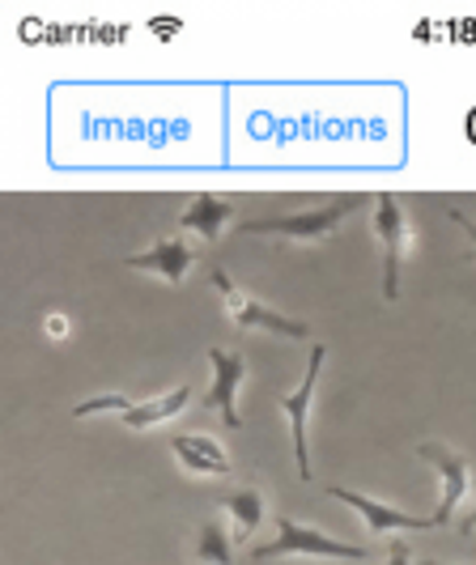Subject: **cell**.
Segmentation results:
<instances>
[{
  "instance_id": "6da1fadb",
  "label": "cell",
  "mask_w": 476,
  "mask_h": 565,
  "mask_svg": "<svg viewBox=\"0 0 476 565\" xmlns=\"http://www.w3.org/2000/svg\"><path fill=\"white\" fill-rule=\"evenodd\" d=\"M362 204H374V196L353 192V196L328 200L324 209L281 213V217H252V222H239V238H243V234H277V238H289V243H319V238H328L345 217H353Z\"/></svg>"
},
{
  "instance_id": "7a4b0ae2",
  "label": "cell",
  "mask_w": 476,
  "mask_h": 565,
  "mask_svg": "<svg viewBox=\"0 0 476 565\" xmlns=\"http://www.w3.org/2000/svg\"><path fill=\"white\" fill-rule=\"evenodd\" d=\"M252 557H260V562H268V557H337V562H362L366 548L362 544H345V540L324 536L315 527H303L289 514H277V536H273V544H255Z\"/></svg>"
},
{
  "instance_id": "3957f363",
  "label": "cell",
  "mask_w": 476,
  "mask_h": 565,
  "mask_svg": "<svg viewBox=\"0 0 476 565\" xmlns=\"http://www.w3.org/2000/svg\"><path fill=\"white\" fill-rule=\"evenodd\" d=\"M209 277H213L218 294H222L225 315H230L239 328H264V332H277V337H289V340H307L310 337V328L303 323V319H289V315L264 307L260 298H252L247 289H239V285L230 281V277H225V268H213Z\"/></svg>"
},
{
  "instance_id": "277c9868",
  "label": "cell",
  "mask_w": 476,
  "mask_h": 565,
  "mask_svg": "<svg viewBox=\"0 0 476 565\" xmlns=\"http://www.w3.org/2000/svg\"><path fill=\"white\" fill-rule=\"evenodd\" d=\"M374 238L383 247V298H400V273H404V252H409V222H404V204L395 192L374 196Z\"/></svg>"
},
{
  "instance_id": "5b68a950",
  "label": "cell",
  "mask_w": 476,
  "mask_h": 565,
  "mask_svg": "<svg viewBox=\"0 0 476 565\" xmlns=\"http://www.w3.org/2000/svg\"><path fill=\"white\" fill-rule=\"evenodd\" d=\"M324 358H328V349L324 344H315L310 349V366L303 374V383H298V392H289V396L277 399V408L289 417V434H294V463H298V477L310 481V451H307V417H310V399H315V383H319V366H324Z\"/></svg>"
},
{
  "instance_id": "8992f818",
  "label": "cell",
  "mask_w": 476,
  "mask_h": 565,
  "mask_svg": "<svg viewBox=\"0 0 476 565\" xmlns=\"http://www.w3.org/2000/svg\"><path fill=\"white\" fill-rule=\"evenodd\" d=\"M209 370H213V387H209V408H218L222 413L225 429H239L243 417H239V387H243V379H247V358L243 353H234V349H222V344H213L209 349Z\"/></svg>"
},
{
  "instance_id": "52a82bcc",
  "label": "cell",
  "mask_w": 476,
  "mask_h": 565,
  "mask_svg": "<svg viewBox=\"0 0 476 565\" xmlns=\"http://www.w3.org/2000/svg\"><path fill=\"white\" fill-rule=\"evenodd\" d=\"M337 502H345L349 510H358L362 514V523L370 532H379V536H388V532H425V527H438V519L434 514H409V510H395L388 502H379V498H366L358 489H328Z\"/></svg>"
},
{
  "instance_id": "ba28073f",
  "label": "cell",
  "mask_w": 476,
  "mask_h": 565,
  "mask_svg": "<svg viewBox=\"0 0 476 565\" xmlns=\"http://www.w3.org/2000/svg\"><path fill=\"white\" fill-rule=\"evenodd\" d=\"M197 259H200L197 247H188L183 238H158L154 247L128 255L124 264H128V268H140V273H154V277H162L167 285H179Z\"/></svg>"
},
{
  "instance_id": "9c48e42d",
  "label": "cell",
  "mask_w": 476,
  "mask_h": 565,
  "mask_svg": "<svg viewBox=\"0 0 476 565\" xmlns=\"http://www.w3.org/2000/svg\"><path fill=\"white\" fill-rule=\"evenodd\" d=\"M417 455L430 459V463L438 468V477H443V498H438V510H434V519H438V527H443L451 519V510L459 507V493H464V484L473 477V468H468V459L459 451H443V447H434V443H421Z\"/></svg>"
},
{
  "instance_id": "30bf717a",
  "label": "cell",
  "mask_w": 476,
  "mask_h": 565,
  "mask_svg": "<svg viewBox=\"0 0 476 565\" xmlns=\"http://www.w3.org/2000/svg\"><path fill=\"white\" fill-rule=\"evenodd\" d=\"M170 451H174V459L188 472H197V477H230V455L209 434H174L170 438Z\"/></svg>"
},
{
  "instance_id": "8fae6325",
  "label": "cell",
  "mask_w": 476,
  "mask_h": 565,
  "mask_svg": "<svg viewBox=\"0 0 476 565\" xmlns=\"http://www.w3.org/2000/svg\"><path fill=\"white\" fill-rule=\"evenodd\" d=\"M192 399V387L188 383H179L174 392H167V396H154V399H128L124 404V425L128 429H149V425H162V422H170V417H179L183 413V404Z\"/></svg>"
},
{
  "instance_id": "7c38bea8",
  "label": "cell",
  "mask_w": 476,
  "mask_h": 565,
  "mask_svg": "<svg viewBox=\"0 0 476 565\" xmlns=\"http://www.w3.org/2000/svg\"><path fill=\"white\" fill-rule=\"evenodd\" d=\"M234 217V204L222 196H209V192H200L192 196V204L183 209V217H179V230H188V234H200V238H222L225 222Z\"/></svg>"
},
{
  "instance_id": "4fadbf2b",
  "label": "cell",
  "mask_w": 476,
  "mask_h": 565,
  "mask_svg": "<svg viewBox=\"0 0 476 565\" xmlns=\"http://www.w3.org/2000/svg\"><path fill=\"white\" fill-rule=\"evenodd\" d=\"M225 510H230V523H234V540H247L264 519V493L255 484H243L239 493H230Z\"/></svg>"
},
{
  "instance_id": "5bb4252c",
  "label": "cell",
  "mask_w": 476,
  "mask_h": 565,
  "mask_svg": "<svg viewBox=\"0 0 476 565\" xmlns=\"http://www.w3.org/2000/svg\"><path fill=\"white\" fill-rule=\"evenodd\" d=\"M234 532H225V523L218 519H209V523H200L197 532V557L200 565H234Z\"/></svg>"
},
{
  "instance_id": "9a60e30c",
  "label": "cell",
  "mask_w": 476,
  "mask_h": 565,
  "mask_svg": "<svg viewBox=\"0 0 476 565\" xmlns=\"http://www.w3.org/2000/svg\"><path fill=\"white\" fill-rule=\"evenodd\" d=\"M451 222H455V226H459L464 234H468V238H473V252H476V217H468L464 209H451Z\"/></svg>"
},
{
  "instance_id": "2e32d148",
  "label": "cell",
  "mask_w": 476,
  "mask_h": 565,
  "mask_svg": "<svg viewBox=\"0 0 476 565\" xmlns=\"http://www.w3.org/2000/svg\"><path fill=\"white\" fill-rule=\"evenodd\" d=\"M383 565H413L409 544H392V548H388V562H383Z\"/></svg>"
},
{
  "instance_id": "e0dca14e",
  "label": "cell",
  "mask_w": 476,
  "mask_h": 565,
  "mask_svg": "<svg viewBox=\"0 0 476 565\" xmlns=\"http://www.w3.org/2000/svg\"><path fill=\"white\" fill-rule=\"evenodd\" d=\"M468 484H473V514H468L459 527H464V532H476V468H473V477H468Z\"/></svg>"
},
{
  "instance_id": "ac0fdd59",
  "label": "cell",
  "mask_w": 476,
  "mask_h": 565,
  "mask_svg": "<svg viewBox=\"0 0 476 565\" xmlns=\"http://www.w3.org/2000/svg\"><path fill=\"white\" fill-rule=\"evenodd\" d=\"M464 137H468V141L476 145V107L468 115H464Z\"/></svg>"
},
{
  "instance_id": "d6986e66",
  "label": "cell",
  "mask_w": 476,
  "mask_h": 565,
  "mask_svg": "<svg viewBox=\"0 0 476 565\" xmlns=\"http://www.w3.org/2000/svg\"><path fill=\"white\" fill-rule=\"evenodd\" d=\"M421 565H443V562H421Z\"/></svg>"
}]
</instances>
